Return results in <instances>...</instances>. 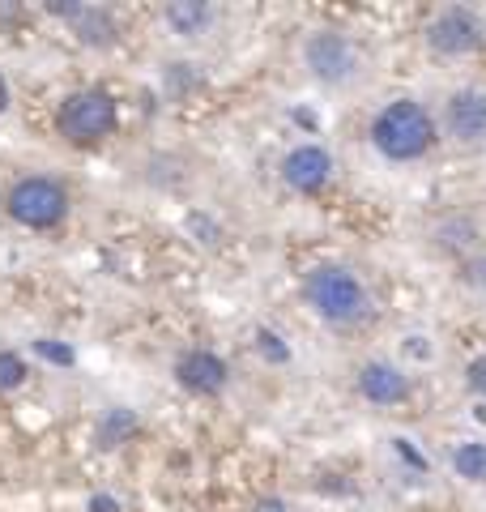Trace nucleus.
<instances>
[{
    "label": "nucleus",
    "instance_id": "nucleus-17",
    "mask_svg": "<svg viewBox=\"0 0 486 512\" xmlns=\"http://www.w3.org/2000/svg\"><path fill=\"white\" fill-rule=\"evenodd\" d=\"M35 355H43L47 363H56V367H73V350L60 346V342H52V338H39V342H35Z\"/></svg>",
    "mask_w": 486,
    "mask_h": 512
},
{
    "label": "nucleus",
    "instance_id": "nucleus-20",
    "mask_svg": "<svg viewBox=\"0 0 486 512\" xmlns=\"http://www.w3.org/2000/svg\"><path fill=\"white\" fill-rule=\"evenodd\" d=\"M47 13H56V18H73L77 5H73V0H69V5H64V0H47Z\"/></svg>",
    "mask_w": 486,
    "mask_h": 512
},
{
    "label": "nucleus",
    "instance_id": "nucleus-4",
    "mask_svg": "<svg viewBox=\"0 0 486 512\" xmlns=\"http://www.w3.org/2000/svg\"><path fill=\"white\" fill-rule=\"evenodd\" d=\"M116 120H120V111H116V99H111L107 90H77L60 103L56 128H60V137L73 141V146H94V141H103L111 128H116Z\"/></svg>",
    "mask_w": 486,
    "mask_h": 512
},
{
    "label": "nucleus",
    "instance_id": "nucleus-1",
    "mask_svg": "<svg viewBox=\"0 0 486 512\" xmlns=\"http://www.w3.org/2000/svg\"><path fill=\"white\" fill-rule=\"evenodd\" d=\"M371 146L393 163H414L435 146V120L423 103L414 99H397L384 103L371 120Z\"/></svg>",
    "mask_w": 486,
    "mask_h": 512
},
{
    "label": "nucleus",
    "instance_id": "nucleus-11",
    "mask_svg": "<svg viewBox=\"0 0 486 512\" xmlns=\"http://www.w3.org/2000/svg\"><path fill=\"white\" fill-rule=\"evenodd\" d=\"M73 35L86 43V47H111L116 43V22H111L107 9H94V5H77L73 13Z\"/></svg>",
    "mask_w": 486,
    "mask_h": 512
},
{
    "label": "nucleus",
    "instance_id": "nucleus-6",
    "mask_svg": "<svg viewBox=\"0 0 486 512\" xmlns=\"http://www.w3.org/2000/svg\"><path fill=\"white\" fill-rule=\"evenodd\" d=\"M482 35H486V30H482L474 9H444L440 18L427 26V43H431V52H440V56H469V52H478Z\"/></svg>",
    "mask_w": 486,
    "mask_h": 512
},
{
    "label": "nucleus",
    "instance_id": "nucleus-15",
    "mask_svg": "<svg viewBox=\"0 0 486 512\" xmlns=\"http://www.w3.org/2000/svg\"><path fill=\"white\" fill-rule=\"evenodd\" d=\"M26 363L13 355V350H0V389H18V384L26 380Z\"/></svg>",
    "mask_w": 486,
    "mask_h": 512
},
{
    "label": "nucleus",
    "instance_id": "nucleus-8",
    "mask_svg": "<svg viewBox=\"0 0 486 512\" xmlns=\"http://www.w3.org/2000/svg\"><path fill=\"white\" fill-rule=\"evenodd\" d=\"M226 363L214 355V350H188V355L175 359V380L184 384L188 393H201V397H214L226 389Z\"/></svg>",
    "mask_w": 486,
    "mask_h": 512
},
{
    "label": "nucleus",
    "instance_id": "nucleus-7",
    "mask_svg": "<svg viewBox=\"0 0 486 512\" xmlns=\"http://www.w3.org/2000/svg\"><path fill=\"white\" fill-rule=\"evenodd\" d=\"M282 180L295 192H320L333 180V158L320 146H295L282 158Z\"/></svg>",
    "mask_w": 486,
    "mask_h": 512
},
{
    "label": "nucleus",
    "instance_id": "nucleus-22",
    "mask_svg": "<svg viewBox=\"0 0 486 512\" xmlns=\"http://www.w3.org/2000/svg\"><path fill=\"white\" fill-rule=\"evenodd\" d=\"M9 107V86H5V77H0V111Z\"/></svg>",
    "mask_w": 486,
    "mask_h": 512
},
{
    "label": "nucleus",
    "instance_id": "nucleus-16",
    "mask_svg": "<svg viewBox=\"0 0 486 512\" xmlns=\"http://www.w3.org/2000/svg\"><path fill=\"white\" fill-rule=\"evenodd\" d=\"M256 350H261L269 363H286V359H290V346H282V338H278L273 329H261V333H256Z\"/></svg>",
    "mask_w": 486,
    "mask_h": 512
},
{
    "label": "nucleus",
    "instance_id": "nucleus-18",
    "mask_svg": "<svg viewBox=\"0 0 486 512\" xmlns=\"http://www.w3.org/2000/svg\"><path fill=\"white\" fill-rule=\"evenodd\" d=\"M469 389H474V393H486V355H478L474 363H469Z\"/></svg>",
    "mask_w": 486,
    "mask_h": 512
},
{
    "label": "nucleus",
    "instance_id": "nucleus-5",
    "mask_svg": "<svg viewBox=\"0 0 486 512\" xmlns=\"http://www.w3.org/2000/svg\"><path fill=\"white\" fill-rule=\"evenodd\" d=\"M307 69H312L320 82L342 86V82L354 77V69H359V52H354V43L346 35H337V30H320V35L307 39Z\"/></svg>",
    "mask_w": 486,
    "mask_h": 512
},
{
    "label": "nucleus",
    "instance_id": "nucleus-21",
    "mask_svg": "<svg viewBox=\"0 0 486 512\" xmlns=\"http://www.w3.org/2000/svg\"><path fill=\"white\" fill-rule=\"evenodd\" d=\"M90 512H120V504L111 500V495H94V500H90Z\"/></svg>",
    "mask_w": 486,
    "mask_h": 512
},
{
    "label": "nucleus",
    "instance_id": "nucleus-13",
    "mask_svg": "<svg viewBox=\"0 0 486 512\" xmlns=\"http://www.w3.org/2000/svg\"><path fill=\"white\" fill-rule=\"evenodd\" d=\"M137 436V414L133 410H107L103 423H99V448H120L124 440Z\"/></svg>",
    "mask_w": 486,
    "mask_h": 512
},
{
    "label": "nucleus",
    "instance_id": "nucleus-9",
    "mask_svg": "<svg viewBox=\"0 0 486 512\" xmlns=\"http://www.w3.org/2000/svg\"><path fill=\"white\" fill-rule=\"evenodd\" d=\"M359 393L367 397L371 406H397L410 397V380H405L393 363L384 359H371L359 367Z\"/></svg>",
    "mask_w": 486,
    "mask_h": 512
},
{
    "label": "nucleus",
    "instance_id": "nucleus-12",
    "mask_svg": "<svg viewBox=\"0 0 486 512\" xmlns=\"http://www.w3.org/2000/svg\"><path fill=\"white\" fill-rule=\"evenodd\" d=\"M209 5H201V0H175V5H167V22L175 35H201V30L209 26Z\"/></svg>",
    "mask_w": 486,
    "mask_h": 512
},
{
    "label": "nucleus",
    "instance_id": "nucleus-3",
    "mask_svg": "<svg viewBox=\"0 0 486 512\" xmlns=\"http://www.w3.org/2000/svg\"><path fill=\"white\" fill-rule=\"evenodd\" d=\"M5 210L13 222H22L30 231H52L69 214V192H64V184L47 180V175H26V180L9 188Z\"/></svg>",
    "mask_w": 486,
    "mask_h": 512
},
{
    "label": "nucleus",
    "instance_id": "nucleus-2",
    "mask_svg": "<svg viewBox=\"0 0 486 512\" xmlns=\"http://www.w3.org/2000/svg\"><path fill=\"white\" fill-rule=\"evenodd\" d=\"M303 295L312 303V312L333 320V325H350L367 312V286L346 265H316L303 282Z\"/></svg>",
    "mask_w": 486,
    "mask_h": 512
},
{
    "label": "nucleus",
    "instance_id": "nucleus-19",
    "mask_svg": "<svg viewBox=\"0 0 486 512\" xmlns=\"http://www.w3.org/2000/svg\"><path fill=\"white\" fill-rule=\"evenodd\" d=\"M252 512H290V508H286V500H278V495H265V500H256Z\"/></svg>",
    "mask_w": 486,
    "mask_h": 512
},
{
    "label": "nucleus",
    "instance_id": "nucleus-10",
    "mask_svg": "<svg viewBox=\"0 0 486 512\" xmlns=\"http://www.w3.org/2000/svg\"><path fill=\"white\" fill-rule=\"evenodd\" d=\"M448 133L457 141H486V94L457 90L448 99Z\"/></svg>",
    "mask_w": 486,
    "mask_h": 512
},
{
    "label": "nucleus",
    "instance_id": "nucleus-14",
    "mask_svg": "<svg viewBox=\"0 0 486 512\" xmlns=\"http://www.w3.org/2000/svg\"><path fill=\"white\" fill-rule=\"evenodd\" d=\"M452 470L469 478V483H486V444H478V440L461 444L457 453H452Z\"/></svg>",
    "mask_w": 486,
    "mask_h": 512
}]
</instances>
